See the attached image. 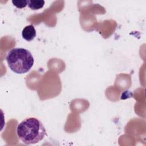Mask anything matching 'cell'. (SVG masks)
I'll return each mask as SVG.
<instances>
[{"label": "cell", "mask_w": 146, "mask_h": 146, "mask_svg": "<svg viewBox=\"0 0 146 146\" xmlns=\"http://www.w3.org/2000/svg\"><path fill=\"white\" fill-rule=\"evenodd\" d=\"M13 5L19 9H23L27 5L28 0H12Z\"/></svg>", "instance_id": "cell-5"}, {"label": "cell", "mask_w": 146, "mask_h": 146, "mask_svg": "<svg viewBox=\"0 0 146 146\" xmlns=\"http://www.w3.org/2000/svg\"><path fill=\"white\" fill-rule=\"evenodd\" d=\"M17 134L24 144H34L44 139L46 130L41 121L31 117L25 119L18 125Z\"/></svg>", "instance_id": "cell-1"}, {"label": "cell", "mask_w": 146, "mask_h": 146, "mask_svg": "<svg viewBox=\"0 0 146 146\" xmlns=\"http://www.w3.org/2000/svg\"><path fill=\"white\" fill-rule=\"evenodd\" d=\"M6 60L11 70L18 74L29 72L34 63L32 54L23 48H14L10 50L7 54Z\"/></svg>", "instance_id": "cell-2"}, {"label": "cell", "mask_w": 146, "mask_h": 146, "mask_svg": "<svg viewBox=\"0 0 146 146\" xmlns=\"http://www.w3.org/2000/svg\"><path fill=\"white\" fill-rule=\"evenodd\" d=\"M44 1L43 0H28V7L33 10H39L42 9L44 5Z\"/></svg>", "instance_id": "cell-4"}, {"label": "cell", "mask_w": 146, "mask_h": 146, "mask_svg": "<svg viewBox=\"0 0 146 146\" xmlns=\"http://www.w3.org/2000/svg\"><path fill=\"white\" fill-rule=\"evenodd\" d=\"M22 38L26 41H32L36 36V30L33 25H29L24 27L22 32Z\"/></svg>", "instance_id": "cell-3"}]
</instances>
